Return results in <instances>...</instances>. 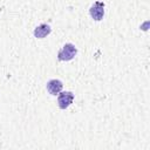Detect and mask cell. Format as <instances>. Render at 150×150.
Listing matches in <instances>:
<instances>
[{
  "mask_svg": "<svg viewBox=\"0 0 150 150\" xmlns=\"http://www.w3.org/2000/svg\"><path fill=\"white\" fill-rule=\"evenodd\" d=\"M50 32H52V28H50L49 25H47V23H41V25H39V26L34 29L33 34H34V36H35L36 39H43V38H46L48 34H50Z\"/></svg>",
  "mask_w": 150,
  "mask_h": 150,
  "instance_id": "5b68a950",
  "label": "cell"
},
{
  "mask_svg": "<svg viewBox=\"0 0 150 150\" xmlns=\"http://www.w3.org/2000/svg\"><path fill=\"white\" fill-rule=\"evenodd\" d=\"M74 100V94L71 91H60L59 96H57V105L61 109H66L68 108Z\"/></svg>",
  "mask_w": 150,
  "mask_h": 150,
  "instance_id": "3957f363",
  "label": "cell"
},
{
  "mask_svg": "<svg viewBox=\"0 0 150 150\" xmlns=\"http://www.w3.org/2000/svg\"><path fill=\"white\" fill-rule=\"evenodd\" d=\"M89 14L95 21L102 20L104 15V4L102 1H95L89 8Z\"/></svg>",
  "mask_w": 150,
  "mask_h": 150,
  "instance_id": "7a4b0ae2",
  "label": "cell"
},
{
  "mask_svg": "<svg viewBox=\"0 0 150 150\" xmlns=\"http://www.w3.org/2000/svg\"><path fill=\"white\" fill-rule=\"evenodd\" d=\"M47 90L50 95H59V93L62 90V82L60 80H56V79H53V80H49L47 82Z\"/></svg>",
  "mask_w": 150,
  "mask_h": 150,
  "instance_id": "277c9868",
  "label": "cell"
},
{
  "mask_svg": "<svg viewBox=\"0 0 150 150\" xmlns=\"http://www.w3.org/2000/svg\"><path fill=\"white\" fill-rule=\"evenodd\" d=\"M77 53L76 47L73 43H66L57 53V59L60 61H69L71 60Z\"/></svg>",
  "mask_w": 150,
  "mask_h": 150,
  "instance_id": "6da1fadb",
  "label": "cell"
}]
</instances>
